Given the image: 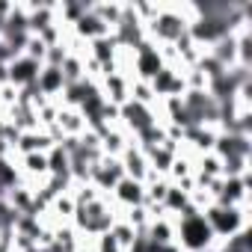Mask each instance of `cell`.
<instances>
[{"mask_svg":"<svg viewBox=\"0 0 252 252\" xmlns=\"http://www.w3.org/2000/svg\"><path fill=\"white\" fill-rule=\"evenodd\" d=\"M190 205V196L184 193V190H178L175 184H169V190H166V199H163V211L169 214V217H178L184 208Z\"/></svg>","mask_w":252,"mask_h":252,"instance_id":"obj_10","label":"cell"},{"mask_svg":"<svg viewBox=\"0 0 252 252\" xmlns=\"http://www.w3.org/2000/svg\"><path fill=\"white\" fill-rule=\"evenodd\" d=\"M122 178H125V169H122L119 158H107V155H104V158L89 169V184H95L101 193H110Z\"/></svg>","mask_w":252,"mask_h":252,"instance_id":"obj_2","label":"cell"},{"mask_svg":"<svg viewBox=\"0 0 252 252\" xmlns=\"http://www.w3.org/2000/svg\"><path fill=\"white\" fill-rule=\"evenodd\" d=\"M3 125H6V119H3V116H0V131H3Z\"/></svg>","mask_w":252,"mask_h":252,"instance_id":"obj_12","label":"cell"},{"mask_svg":"<svg viewBox=\"0 0 252 252\" xmlns=\"http://www.w3.org/2000/svg\"><path fill=\"white\" fill-rule=\"evenodd\" d=\"M119 163L125 169V178H134V181H146L149 178V158L140 146H128L122 155H119Z\"/></svg>","mask_w":252,"mask_h":252,"instance_id":"obj_5","label":"cell"},{"mask_svg":"<svg viewBox=\"0 0 252 252\" xmlns=\"http://www.w3.org/2000/svg\"><path fill=\"white\" fill-rule=\"evenodd\" d=\"M48 175H60V178H71L68 172V155L63 146H54L48 152Z\"/></svg>","mask_w":252,"mask_h":252,"instance_id":"obj_9","label":"cell"},{"mask_svg":"<svg viewBox=\"0 0 252 252\" xmlns=\"http://www.w3.org/2000/svg\"><path fill=\"white\" fill-rule=\"evenodd\" d=\"M155 122H163L155 107H146V104H137V101H125V104L119 107V125H122V128L128 131L131 137L143 134L146 128H152Z\"/></svg>","mask_w":252,"mask_h":252,"instance_id":"obj_1","label":"cell"},{"mask_svg":"<svg viewBox=\"0 0 252 252\" xmlns=\"http://www.w3.org/2000/svg\"><path fill=\"white\" fill-rule=\"evenodd\" d=\"M57 125H60V131H63L65 137H80V134L86 131V122H83L80 110H74V107H60Z\"/></svg>","mask_w":252,"mask_h":252,"instance_id":"obj_8","label":"cell"},{"mask_svg":"<svg viewBox=\"0 0 252 252\" xmlns=\"http://www.w3.org/2000/svg\"><path fill=\"white\" fill-rule=\"evenodd\" d=\"M6 71H9V83L15 86V89H24V86H30V83H36V77H39V71H42V63H36V60H30V57H15L9 65H6Z\"/></svg>","mask_w":252,"mask_h":252,"instance_id":"obj_4","label":"cell"},{"mask_svg":"<svg viewBox=\"0 0 252 252\" xmlns=\"http://www.w3.org/2000/svg\"><path fill=\"white\" fill-rule=\"evenodd\" d=\"M36 86H39V92H42L45 98H60L63 89H65V77H63L60 68L42 65V71H39V77H36Z\"/></svg>","mask_w":252,"mask_h":252,"instance_id":"obj_7","label":"cell"},{"mask_svg":"<svg viewBox=\"0 0 252 252\" xmlns=\"http://www.w3.org/2000/svg\"><path fill=\"white\" fill-rule=\"evenodd\" d=\"M110 234L116 237V243H119L122 249H128V246L134 243V237H137V231H134V228H131L128 222H125L122 217H116V222L110 225Z\"/></svg>","mask_w":252,"mask_h":252,"instance_id":"obj_11","label":"cell"},{"mask_svg":"<svg viewBox=\"0 0 252 252\" xmlns=\"http://www.w3.org/2000/svg\"><path fill=\"white\" fill-rule=\"evenodd\" d=\"M71 33L77 36V39H83V42H92V39H101V36H110V27L92 12V6H89V12L86 15H80L74 24H71Z\"/></svg>","mask_w":252,"mask_h":252,"instance_id":"obj_6","label":"cell"},{"mask_svg":"<svg viewBox=\"0 0 252 252\" xmlns=\"http://www.w3.org/2000/svg\"><path fill=\"white\" fill-rule=\"evenodd\" d=\"M110 199L119 211H128V208H137L143 205L146 199V184L143 181H134V178H122L113 190H110Z\"/></svg>","mask_w":252,"mask_h":252,"instance_id":"obj_3","label":"cell"}]
</instances>
